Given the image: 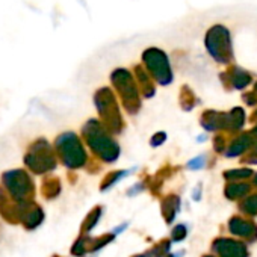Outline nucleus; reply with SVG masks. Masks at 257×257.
Instances as JSON below:
<instances>
[{"instance_id":"nucleus-1","label":"nucleus","mask_w":257,"mask_h":257,"mask_svg":"<svg viewBox=\"0 0 257 257\" xmlns=\"http://www.w3.org/2000/svg\"><path fill=\"white\" fill-rule=\"evenodd\" d=\"M206 49L216 61L227 62L233 55L230 31L222 25L212 26L206 34Z\"/></svg>"}]
</instances>
